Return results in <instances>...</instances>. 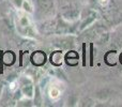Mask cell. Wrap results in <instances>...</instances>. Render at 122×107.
Segmentation results:
<instances>
[{
	"label": "cell",
	"mask_w": 122,
	"mask_h": 107,
	"mask_svg": "<svg viewBox=\"0 0 122 107\" xmlns=\"http://www.w3.org/2000/svg\"><path fill=\"white\" fill-rule=\"evenodd\" d=\"M31 61L34 65H36V66H41V65H43L45 62H46V55L43 53V51H36V53L32 54Z\"/></svg>",
	"instance_id": "277c9868"
},
{
	"label": "cell",
	"mask_w": 122,
	"mask_h": 107,
	"mask_svg": "<svg viewBox=\"0 0 122 107\" xmlns=\"http://www.w3.org/2000/svg\"><path fill=\"white\" fill-rule=\"evenodd\" d=\"M1 90H2V86H0V95H1Z\"/></svg>",
	"instance_id": "ba28073f"
},
{
	"label": "cell",
	"mask_w": 122,
	"mask_h": 107,
	"mask_svg": "<svg viewBox=\"0 0 122 107\" xmlns=\"http://www.w3.org/2000/svg\"><path fill=\"white\" fill-rule=\"evenodd\" d=\"M18 88L19 90L21 91V94L24 97H28V99H32L33 97V94H34V86H33V82L32 80L30 79L29 77H20L18 80Z\"/></svg>",
	"instance_id": "3957f363"
},
{
	"label": "cell",
	"mask_w": 122,
	"mask_h": 107,
	"mask_svg": "<svg viewBox=\"0 0 122 107\" xmlns=\"http://www.w3.org/2000/svg\"><path fill=\"white\" fill-rule=\"evenodd\" d=\"M24 1H25V0H11L13 5H14L16 9H19V10H21V8H23Z\"/></svg>",
	"instance_id": "8992f818"
},
{
	"label": "cell",
	"mask_w": 122,
	"mask_h": 107,
	"mask_svg": "<svg viewBox=\"0 0 122 107\" xmlns=\"http://www.w3.org/2000/svg\"><path fill=\"white\" fill-rule=\"evenodd\" d=\"M36 13L42 17H47L54 11V0H34Z\"/></svg>",
	"instance_id": "7a4b0ae2"
},
{
	"label": "cell",
	"mask_w": 122,
	"mask_h": 107,
	"mask_svg": "<svg viewBox=\"0 0 122 107\" xmlns=\"http://www.w3.org/2000/svg\"><path fill=\"white\" fill-rule=\"evenodd\" d=\"M16 28L17 31L25 36H32L34 34V29L32 21L30 19L29 13L20 11L16 15Z\"/></svg>",
	"instance_id": "6da1fadb"
},
{
	"label": "cell",
	"mask_w": 122,
	"mask_h": 107,
	"mask_svg": "<svg viewBox=\"0 0 122 107\" xmlns=\"http://www.w3.org/2000/svg\"><path fill=\"white\" fill-rule=\"evenodd\" d=\"M51 64L56 65V66L61 65V63H62V53L60 51H54L51 56Z\"/></svg>",
	"instance_id": "5b68a950"
},
{
	"label": "cell",
	"mask_w": 122,
	"mask_h": 107,
	"mask_svg": "<svg viewBox=\"0 0 122 107\" xmlns=\"http://www.w3.org/2000/svg\"><path fill=\"white\" fill-rule=\"evenodd\" d=\"M120 62H121V63H122V54H121V55H120Z\"/></svg>",
	"instance_id": "52a82bcc"
}]
</instances>
